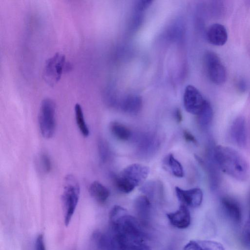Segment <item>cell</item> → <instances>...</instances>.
<instances>
[{
	"instance_id": "26",
	"label": "cell",
	"mask_w": 250,
	"mask_h": 250,
	"mask_svg": "<svg viewBox=\"0 0 250 250\" xmlns=\"http://www.w3.org/2000/svg\"><path fill=\"white\" fill-rule=\"evenodd\" d=\"M36 250H46L42 234H39L37 236L35 243Z\"/></svg>"
},
{
	"instance_id": "7",
	"label": "cell",
	"mask_w": 250,
	"mask_h": 250,
	"mask_svg": "<svg viewBox=\"0 0 250 250\" xmlns=\"http://www.w3.org/2000/svg\"><path fill=\"white\" fill-rule=\"evenodd\" d=\"M206 101L194 86L188 85L185 88L183 103L185 109L188 113L197 115L203 108Z\"/></svg>"
},
{
	"instance_id": "24",
	"label": "cell",
	"mask_w": 250,
	"mask_h": 250,
	"mask_svg": "<svg viewBox=\"0 0 250 250\" xmlns=\"http://www.w3.org/2000/svg\"><path fill=\"white\" fill-rule=\"evenodd\" d=\"M118 250H151L150 247L146 243L121 245L117 247Z\"/></svg>"
},
{
	"instance_id": "20",
	"label": "cell",
	"mask_w": 250,
	"mask_h": 250,
	"mask_svg": "<svg viewBox=\"0 0 250 250\" xmlns=\"http://www.w3.org/2000/svg\"><path fill=\"white\" fill-rule=\"evenodd\" d=\"M213 117V110L210 103L206 101L205 104L197 115L198 121L200 125L204 127H207L210 124Z\"/></svg>"
},
{
	"instance_id": "23",
	"label": "cell",
	"mask_w": 250,
	"mask_h": 250,
	"mask_svg": "<svg viewBox=\"0 0 250 250\" xmlns=\"http://www.w3.org/2000/svg\"><path fill=\"white\" fill-rule=\"evenodd\" d=\"M98 149L101 160L104 162L107 161L110 156V150L106 142L100 140L98 143Z\"/></svg>"
},
{
	"instance_id": "13",
	"label": "cell",
	"mask_w": 250,
	"mask_h": 250,
	"mask_svg": "<svg viewBox=\"0 0 250 250\" xmlns=\"http://www.w3.org/2000/svg\"><path fill=\"white\" fill-rule=\"evenodd\" d=\"M223 210L233 221L239 223L242 219V210L239 203L230 197H224L221 200Z\"/></svg>"
},
{
	"instance_id": "30",
	"label": "cell",
	"mask_w": 250,
	"mask_h": 250,
	"mask_svg": "<svg viewBox=\"0 0 250 250\" xmlns=\"http://www.w3.org/2000/svg\"><path fill=\"white\" fill-rule=\"evenodd\" d=\"M249 221H250V219H249Z\"/></svg>"
},
{
	"instance_id": "10",
	"label": "cell",
	"mask_w": 250,
	"mask_h": 250,
	"mask_svg": "<svg viewBox=\"0 0 250 250\" xmlns=\"http://www.w3.org/2000/svg\"><path fill=\"white\" fill-rule=\"evenodd\" d=\"M232 140L238 146L244 147L247 143V132L245 119L243 116L236 118L232 123L230 129Z\"/></svg>"
},
{
	"instance_id": "5",
	"label": "cell",
	"mask_w": 250,
	"mask_h": 250,
	"mask_svg": "<svg viewBox=\"0 0 250 250\" xmlns=\"http://www.w3.org/2000/svg\"><path fill=\"white\" fill-rule=\"evenodd\" d=\"M204 62L208 76L213 83L221 84L225 82L227 78L225 67L215 53L207 51L204 55Z\"/></svg>"
},
{
	"instance_id": "19",
	"label": "cell",
	"mask_w": 250,
	"mask_h": 250,
	"mask_svg": "<svg viewBox=\"0 0 250 250\" xmlns=\"http://www.w3.org/2000/svg\"><path fill=\"white\" fill-rule=\"evenodd\" d=\"M110 130L117 139L122 141H127L130 139L131 132L124 124L118 122H113L109 125Z\"/></svg>"
},
{
	"instance_id": "6",
	"label": "cell",
	"mask_w": 250,
	"mask_h": 250,
	"mask_svg": "<svg viewBox=\"0 0 250 250\" xmlns=\"http://www.w3.org/2000/svg\"><path fill=\"white\" fill-rule=\"evenodd\" d=\"M149 172V168L140 164H133L125 168L118 176L134 188L145 181Z\"/></svg>"
},
{
	"instance_id": "4",
	"label": "cell",
	"mask_w": 250,
	"mask_h": 250,
	"mask_svg": "<svg viewBox=\"0 0 250 250\" xmlns=\"http://www.w3.org/2000/svg\"><path fill=\"white\" fill-rule=\"evenodd\" d=\"M70 68V65L65 55L57 52L46 60L43 70V79L48 85L53 86L60 81L62 74Z\"/></svg>"
},
{
	"instance_id": "12",
	"label": "cell",
	"mask_w": 250,
	"mask_h": 250,
	"mask_svg": "<svg viewBox=\"0 0 250 250\" xmlns=\"http://www.w3.org/2000/svg\"><path fill=\"white\" fill-rule=\"evenodd\" d=\"M206 37L210 43L216 46H222L227 41V31L224 25L219 23H214L208 28Z\"/></svg>"
},
{
	"instance_id": "18",
	"label": "cell",
	"mask_w": 250,
	"mask_h": 250,
	"mask_svg": "<svg viewBox=\"0 0 250 250\" xmlns=\"http://www.w3.org/2000/svg\"><path fill=\"white\" fill-rule=\"evenodd\" d=\"M93 239L100 250H116L117 248L113 239L106 234L95 232L93 234Z\"/></svg>"
},
{
	"instance_id": "27",
	"label": "cell",
	"mask_w": 250,
	"mask_h": 250,
	"mask_svg": "<svg viewBox=\"0 0 250 250\" xmlns=\"http://www.w3.org/2000/svg\"><path fill=\"white\" fill-rule=\"evenodd\" d=\"M183 136L186 141L194 144L197 143L196 138L190 132L186 130H184Z\"/></svg>"
},
{
	"instance_id": "15",
	"label": "cell",
	"mask_w": 250,
	"mask_h": 250,
	"mask_svg": "<svg viewBox=\"0 0 250 250\" xmlns=\"http://www.w3.org/2000/svg\"><path fill=\"white\" fill-rule=\"evenodd\" d=\"M184 250H225L220 243L209 240H192L186 244Z\"/></svg>"
},
{
	"instance_id": "21",
	"label": "cell",
	"mask_w": 250,
	"mask_h": 250,
	"mask_svg": "<svg viewBox=\"0 0 250 250\" xmlns=\"http://www.w3.org/2000/svg\"><path fill=\"white\" fill-rule=\"evenodd\" d=\"M76 124L81 134L85 137L89 134L88 127L85 122L83 109L81 105L76 104L74 107Z\"/></svg>"
},
{
	"instance_id": "28",
	"label": "cell",
	"mask_w": 250,
	"mask_h": 250,
	"mask_svg": "<svg viewBox=\"0 0 250 250\" xmlns=\"http://www.w3.org/2000/svg\"><path fill=\"white\" fill-rule=\"evenodd\" d=\"M175 118L177 122L180 123L182 121V115L181 111L179 109H177L175 110Z\"/></svg>"
},
{
	"instance_id": "29",
	"label": "cell",
	"mask_w": 250,
	"mask_h": 250,
	"mask_svg": "<svg viewBox=\"0 0 250 250\" xmlns=\"http://www.w3.org/2000/svg\"><path fill=\"white\" fill-rule=\"evenodd\" d=\"M238 86L241 90H244L246 88V84L245 82L243 80H241Z\"/></svg>"
},
{
	"instance_id": "22",
	"label": "cell",
	"mask_w": 250,
	"mask_h": 250,
	"mask_svg": "<svg viewBox=\"0 0 250 250\" xmlns=\"http://www.w3.org/2000/svg\"><path fill=\"white\" fill-rule=\"evenodd\" d=\"M167 164L169 167L172 174L177 177L181 178L184 176V172L181 163L175 158L172 154H169L166 160Z\"/></svg>"
},
{
	"instance_id": "8",
	"label": "cell",
	"mask_w": 250,
	"mask_h": 250,
	"mask_svg": "<svg viewBox=\"0 0 250 250\" xmlns=\"http://www.w3.org/2000/svg\"><path fill=\"white\" fill-rule=\"evenodd\" d=\"M175 189L177 197L181 205L195 208L199 207L202 204L203 193L200 188L183 189L176 187Z\"/></svg>"
},
{
	"instance_id": "3",
	"label": "cell",
	"mask_w": 250,
	"mask_h": 250,
	"mask_svg": "<svg viewBox=\"0 0 250 250\" xmlns=\"http://www.w3.org/2000/svg\"><path fill=\"white\" fill-rule=\"evenodd\" d=\"M56 107L55 102L50 98L43 99L41 104L38 121L42 135L45 139L51 138L56 127Z\"/></svg>"
},
{
	"instance_id": "9",
	"label": "cell",
	"mask_w": 250,
	"mask_h": 250,
	"mask_svg": "<svg viewBox=\"0 0 250 250\" xmlns=\"http://www.w3.org/2000/svg\"><path fill=\"white\" fill-rule=\"evenodd\" d=\"M137 151L143 156H150L155 153L159 145L158 138L151 133L139 135L136 138Z\"/></svg>"
},
{
	"instance_id": "14",
	"label": "cell",
	"mask_w": 250,
	"mask_h": 250,
	"mask_svg": "<svg viewBox=\"0 0 250 250\" xmlns=\"http://www.w3.org/2000/svg\"><path fill=\"white\" fill-rule=\"evenodd\" d=\"M151 204L146 195H141L135 200L134 208L138 221L144 225L146 224L150 216Z\"/></svg>"
},
{
	"instance_id": "25",
	"label": "cell",
	"mask_w": 250,
	"mask_h": 250,
	"mask_svg": "<svg viewBox=\"0 0 250 250\" xmlns=\"http://www.w3.org/2000/svg\"><path fill=\"white\" fill-rule=\"evenodd\" d=\"M40 163L41 167L45 173H49L51 170V162L48 155L42 153L40 156Z\"/></svg>"
},
{
	"instance_id": "2",
	"label": "cell",
	"mask_w": 250,
	"mask_h": 250,
	"mask_svg": "<svg viewBox=\"0 0 250 250\" xmlns=\"http://www.w3.org/2000/svg\"><path fill=\"white\" fill-rule=\"evenodd\" d=\"M80 194L79 183L72 174L67 175L64 178V187L62 195L64 222L67 226L74 214L78 203Z\"/></svg>"
},
{
	"instance_id": "17",
	"label": "cell",
	"mask_w": 250,
	"mask_h": 250,
	"mask_svg": "<svg viewBox=\"0 0 250 250\" xmlns=\"http://www.w3.org/2000/svg\"><path fill=\"white\" fill-rule=\"evenodd\" d=\"M89 192L90 195L97 202L104 203L109 196L108 189L100 182L95 181L90 185Z\"/></svg>"
},
{
	"instance_id": "16",
	"label": "cell",
	"mask_w": 250,
	"mask_h": 250,
	"mask_svg": "<svg viewBox=\"0 0 250 250\" xmlns=\"http://www.w3.org/2000/svg\"><path fill=\"white\" fill-rule=\"evenodd\" d=\"M142 107V100L136 95H130L125 97L122 102L121 107L124 112L136 114L140 112Z\"/></svg>"
},
{
	"instance_id": "11",
	"label": "cell",
	"mask_w": 250,
	"mask_h": 250,
	"mask_svg": "<svg viewBox=\"0 0 250 250\" xmlns=\"http://www.w3.org/2000/svg\"><path fill=\"white\" fill-rule=\"evenodd\" d=\"M167 216L171 225L178 229H186L191 223L190 212L188 207L183 205L176 211L167 213Z\"/></svg>"
},
{
	"instance_id": "1",
	"label": "cell",
	"mask_w": 250,
	"mask_h": 250,
	"mask_svg": "<svg viewBox=\"0 0 250 250\" xmlns=\"http://www.w3.org/2000/svg\"><path fill=\"white\" fill-rule=\"evenodd\" d=\"M220 169L232 178L240 181L249 176V166L245 158L235 149L226 146H216L212 152Z\"/></svg>"
}]
</instances>
